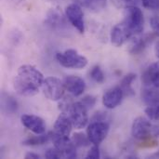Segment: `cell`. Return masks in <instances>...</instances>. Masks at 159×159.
Masks as SVG:
<instances>
[{
    "label": "cell",
    "mask_w": 159,
    "mask_h": 159,
    "mask_svg": "<svg viewBox=\"0 0 159 159\" xmlns=\"http://www.w3.org/2000/svg\"><path fill=\"white\" fill-rule=\"evenodd\" d=\"M43 74L34 65L24 64L19 67L14 78L13 89L20 96H34L42 88Z\"/></svg>",
    "instance_id": "6da1fadb"
},
{
    "label": "cell",
    "mask_w": 159,
    "mask_h": 159,
    "mask_svg": "<svg viewBox=\"0 0 159 159\" xmlns=\"http://www.w3.org/2000/svg\"><path fill=\"white\" fill-rule=\"evenodd\" d=\"M56 59L59 63L65 68L83 69L88 65V59L73 48L66 49L63 52H58Z\"/></svg>",
    "instance_id": "7a4b0ae2"
},
{
    "label": "cell",
    "mask_w": 159,
    "mask_h": 159,
    "mask_svg": "<svg viewBox=\"0 0 159 159\" xmlns=\"http://www.w3.org/2000/svg\"><path fill=\"white\" fill-rule=\"evenodd\" d=\"M123 22L128 26L133 35L140 34L143 30L144 17L142 9L137 6H131L125 8Z\"/></svg>",
    "instance_id": "3957f363"
},
{
    "label": "cell",
    "mask_w": 159,
    "mask_h": 159,
    "mask_svg": "<svg viewBox=\"0 0 159 159\" xmlns=\"http://www.w3.org/2000/svg\"><path fill=\"white\" fill-rule=\"evenodd\" d=\"M41 89L46 98L53 102L61 101L64 96V91L66 90L63 81L54 76L45 78Z\"/></svg>",
    "instance_id": "277c9868"
},
{
    "label": "cell",
    "mask_w": 159,
    "mask_h": 159,
    "mask_svg": "<svg viewBox=\"0 0 159 159\" xmlns=\"http://www.w3.org/2000/svg\"><path fill=\"white\" fill-rule=\"evenodd\" d=\"M52 132L51 141L54 147H56L61 154L62 158H75L76 157V146L74 144L72 139L69 136H63Z\"/></svg>",
    "instance_id": "5b68a950"
},
{
    "label": "cell",
    "mask_w": 159,
    "mask_h": 159,
    "mask_svg": "<svg viewBox=\"0 0 159 159\" xmlns=\"http://www.w3.org/2000/svg\"><path fill=\"white\" fill-rule=\"evenodd\" d=\"M73 123L74 128L77 129H84L89 122L88 109L81 102H74L66 112Z\"/></svg>",
    "instance_id": "8992f818"
},
{
    "label": "cell",
    "mask_w": 159,
    "mask_h": 159,
    "mask_svg": "<svg viewBox=\"0 0 159 159\" xmlns=\"http://www.w3.org/2000/svg\"><path fill=\"white\" fill-rule=\"evenodd\" d=\"M109 129V122H90L87 129V135L92 144L100 145L107 137Z\"/></svg>",
    "instance_id": "52a82bcc"
},
{
    "label": "cell",
    "mask_w": 159,
    "mask_h": 159,
    "mask_svg": "<svg viewBox=\"0 0 159 159\" xmlns=\"http://www.w3.org/2000/svg\"><path fill=\"white\" fill-rule=\"evenodd\" d=\"M153 132V126L150 123V119L145 116H138L132 123L131 135L133 138L139 141L146 140L151 136Z\"/></svg>",
    "instance_id": "ba28073f"
},
{
    "label": "cell",
    "mask_w": 159,
    "mask_h": 159,
    "mask_svg": "<svg viewBox=\"0 0 159 159\" xmlns=\"http://www.w3.org/2000/svg\"><path fill=\"white\" fill-rule=\"evenodd\" d=\"M65 16L69 22L80 33L83 34L85 32V20H84V13L80 5L77 3H73L67 6L65 9Z\"/></svg>",
    "instance_id": "9c48e42d"
},
{
    "label": "cell",
    "mask_w": 159,
    "mask_h": 159,
    "mask_svg": "<svg viewBox=\"0 0 159 159\" xmlns=\"http://www.w3.org/2000/svg\"><path fill=\"white\" fill-rule=\"evenodd\" d=\"M131 36H133L132 33L129 31L128 26L122 21L116 24L111 32V42L115 47L123 46Z\"/></svg>",
    "instance_id": "30bf717a"
},
{
    "label": "cell",
    "mask_w": 159,
    "mask_h": 159,
    "mask_svg": "<svg viewBox=\"0 0 159 159\" xmlns=\"http://www.w3.org/2000/svg\"><path fill=\"white\" fill-rule=\"evenodd\" d=\"M20 121L23 127H25L30 131L34 134H43L46 132V123L45 121L34 115H22L20 116Z\"/></svg>",
    "instance_id": "8fae6325"
},
{
    "label": "cell",
    "mask_w": 159,
    "mask_h": 159,
    "mask_svg": "<svg viewBox=\"0 0 159 159\" xmlns=\"http://www.w3.org/2000/svg\"><path fill=\"white\" fill-rule=\"evenodd\" d=\"M123 97L124 93L121 88L119 86L114 87L106 90L102 95V104L109 110L115 109L121 103Z\"/></svg>",
    "instance_id": "7c38bea8"
},
{
    "label": "cell",
    "mask_w": 159,
    "mask_h": 159,
    "mask_svg": "<svg viewBox=\"0 0 159 159\" xmlns=\"http://www.w3.org/2000/svg\"><path fill=\"white\" fill-rule=\"evenodd\" d=\"M65 89L74 97L81 96L86 89L85 81L76 75H68L63 79Z\"/></svg>",
    "instance_id": "4fadbf2b"
},
{
    "label": "cell",
    "mask_w": 159,
    "mask_h": 159,
    "mask_svg": "<svg viewBox=\"0 0 159 159\" xmlns=\"http://www.w3.org/2000/svg\"><path fill=\"white\" fill-rule=\"evenodd\" d=\"M45 24L53 30H61L65 27L66 21L63 14L58 8H51L48 11Z\"/></svg>",
    "instance_id": "5bb4252c"
},
{
    "label": "cell",
    "mask_w": 159,
    "mask_h": 159,
    "mask_svg": "<svg viewBox=\"0 0 159 159\" xmlns=\"http://www.w3.org/2000/svg\"><path fill=\"white\" fill-rule=\"evenodd\" d=\"M73 127H74L73 123H72L68 114L65 112H61V114L59 115V116L57 117V119L54 123L53 131L60 135L69 136L72 131Z\"/></svg>",
    "instance_id": "9a60e30c"
},
{
    "label": "cell",
    "mask_w": 159,
    "mask_h": 159,
    "mask_svg": "<svg viewBox=\"0 0 159 159\" xmlns=\"http://www.w3.org/2000/svg\"><path fill=\"white\" fill-rule=\"evenodd\" d=\"M157 36L155 33H151V34H147L141 37H136L133 39V41L131 42L129 48V52L132 55H139L142 52L144 51V49L147 48L148 44L152 42V40Z\"/></svg>",
    "instance_id": "2e32d148"
},
{
    "label": "cell",
    "mask_w": 159,
    "mask_h": 159,
    "mask_svg": "<svg viewBox=\"0 0 159 159\" xmlns=\"http://www.w3.org/2000/svg\"><path fill=\"white\" fill-rule=\"evenodd\" d=\"M142 81L144 86H153L159 89V61L152 63L144 71Z\"/></svg>",
    "instance_id": "e0dca14e"
},
{
    "label": "cell",
    "mask_w": 159,
    "mask_h": 159,
    "mask_svg": "<svg viewBox=\"0 0 159 159\" xmlns=\"http://www.w3.org/2000/svg\"><path fill=\"white\" fill-rule=\"evenodd\" d=\"M142 100L145 104L157 105L159 104V89L153 86H144L142 89Z\"/></svg>",
    "instance_id": "ac0fdd59"
},
{
    "label": "cell",
    "mask_w": 159,
    "mask_h": 159,
    "mask_svg": "<svg viewBox=\"0 0 159 159\" xmlns=\"http://www.w3.org/2000/svg\"><path fill=\"white\" fill-rule=\"evenodd\" d=\"M135 79H136V75L133 74V73L128 74L127 75H125L122 78L119 87L123 90L124 96L131 97V96H134L135 95V91H134V89L132 88V83H133V81Z\"/></svg>",
    "instance_id": "d6986e66"
},
{
    "label": "cell",
    "mask_w": 159,
    "mask_h": 159,
    "mask_svg": "<svg viewBox=\"0 0 159 159\" xmlns=\"http://www.w3.org/2000/svg\"><path fill=\"white\" fill-rule=\"evenodd\" d=\"M51 137H52V132H48L47 134L43 133V134H37V136H34L31 138H28L27 140L22 142L23 145L26 146H37V145H43L45 143H47L48 142L51 141Z\"/></svg>",
    "instance_id": "ffe728a7"
},
{
    "label": "cell",
    "mask_w": 159,
    "mask_h": 159,
    "mask_svg": "<svg viewBox=\"0 0 159 159\" xmlns=\"http://www.w3.org/2000/svg\"><path fill=\"white\" fill-rule=\"evenodd\" d=\"M75 1L78 5L83 6L84 7L94 12H98L102 10L106 5V0H75Z\"/></svg>",
    "instance_id": "44dd1931"
},
{
    "label": "cell",
    "mask_w": 159,
    "mask_h": 159,
    "mask_svg": "<svg viewBox=\"0 0 159 159\" xmlns=\"http://www.w3.org/2000/svg\"><path fill=\"white\" fill-rule=\"evenodd\" d=\"M72 141H73L74 144L76 146V148H78V147H87L91 143L89 137H88V135H85L82 132L75 133L73 135V137H72Z\"/></svg>",
    "instance_id": "7402d4cb"
},
{
    "label": "cell",
    "mask_w": 159,
    "mask_h": 159,
    "mask_svg": "<svg viewBox=\"0 0 159 159\" xmlns=\"http://www.w3.org/2000/svg\"><path fill=\"white\" fill-rule=\"evenodd\" d=\"M90 77L96 82V83H99V84H102L104 82V79H105V76H104V74L102 70V68L99 66V65H95L92 67L90 73Z\"/></svg>",
    "instance_id": "603a6c76"
},
{
    "label": "cell",
    "mask_w": 159,
    "mask_h": 159,
    "mask_svg": "<svg viewBox=\"0 0 159 159\" xmlns=\"http://www.w3.org/2000/svg\"><path fill=\"white\" fill-rule=\"evenodd\" d=\"M144 113L150 120L157 121V120H159V104H157V105H148L145 108Z\"/></svg>",
    "instance_id": "cb8c5ba5"
},
{
    "label": "cell",
    "mask_w": 159,
    "mask_h": 159,
    "mask_svg": "<svg viewBox=\"0 0 159 159\" xmlns=\"http://www.w3.org/2000/svg\"><path fill=\"white\" fill-rule=\"evenodd\" d=\"M117 8H127L131 6H137L139 0H111Z\"/></svg>",
    "instance_id": "d4e9b609"
},
{
    "label": "cell",
    "mask_w": 159,
    "mask_h": 159,
    "mask_svg": "<svg viewBox=\"0 0 159 159\" xmlns=\"http://www.w3.org/2000/svg\"><path fill=\"white\" fill-rule=\"evenodd\" d=\"M4 107L7 109V112L9 113H14L15 111H17L18 108V103L17 102L10 96H7V98H5L4 101Z\"/></svg>",
    "instance_id": "484cf974"
},
{
    "label": "cell",
    "mask_w": 159,
    "mask_h": 159,
    "mask_svg": "<svg viewBox=\"0 0 159 159\" xmlns=\"http://www.w3.org/2000/svg\"><path fill=\"white\" fill-rule=\"evenodd\" d=\"M95 121H98V122H109L110 121V116L106 112H102V111L96 112L92 116V117L90 119V122H95Z\"/></svg>",
    "instance_id": "4316f807"
},
{
    "label": "cell",
    "mask_w": 159,
    "mask_h": 159,
    "mask_svg": "<svg viewBox=\"0 0 159 159\" xmlns=\"http://www.w3.org/2000/svg\"><path fill=\"white\" fill-rule=\"evenodd\" d=\"M45 157L48 159H58L61 158L62 156H61V152L56 147H53V148H49L46 151Z\"/></svg>",
    "instance_id": "83f0119b"
},
{
    "label": "cell",
    "mask_w": 159,
    "mask_h": 159,
    "mask_svg": "<svg viewBox=\"0 0 159 159\" xmlns=\"http://www.w3.org/2000/svg\"><path fill=\"white\" fill-rule=\"evenodd\" d=\"M143 7L150 10H159V0H142Z\"/></svg>",
    "instance_id": "f1b7e54d"
},
{
    "label": "cell",
    "mask_w": 159,
    "mask_h": 159,
    "mask_svg": "<svg viewBox=\"0 0 159 159\" xmlns=\"http://www.w3.org/2000/svg\"><path fill=\"white\" fill-rule=\"evenodd\" d=\"M80 102L89 110V109H91L95 105V103H96V98L94 96H91V95H87L84 98H82V100Z\"/></svg>",
    "instance_id": "f546056e"
},
{
    "label": "cell",
    "mask_w": 159,
    "mask_h": 159,
    "mask_svg": "<svg viewBox=\"0 0 159 159\" xmlns=\"http://www.w3.org/2000/svg\"><path fill=\"white\" fill-rule=\"evenodd\" d=\"M101 157V154H100V148L99 145H95L93 144V146L89 149V151L88 152L86 158H92V159H98Z\"/></svg>",
    "instance_id": "4dcf8cb0"
},
{
    "label": "cell",
    "mask_w": 159,
    "mask_h": 159,
    "mask_svg": "<svg viewBox=\"0 0 159 159\" xmlns=\"http://www.w3.org/2000/svg\"><path fill=\"white\" fill-rule=\"evenodd\" d=\"M150 24L154 33L159 36V16H153L150 19Z\"/></svg>",
    "instance_id": "1f68e13d"
},
{
    "label": "cell",
    "mask_w": 159,
    "mask_h": 159,
    "mask_svg": "<svg viewBox=\"0 0 159 159\" xmlns=\"http://www.w3.org/2000/svg\"><path fill=\"white\" fill-rule=\"evenodd\" d=\"M25 158H33V159H38L40 158V156H38L37 154H34V153H27L25 155Z\"/></svg>",
    "instance_id": "d6a6232c"
},
{
    "label": "cell",
    "mask_w": 159,
    "mask_h": 159,
    "mask_svg": "<svg viewBox=\"0 0 159 159\" xmlns=\"http://www.w3.org/2000/svg\"><path fill=\"white\" fill-rule=\"evenodd\" d=\"M155 51H156V55L157 57L159 59V41L156 44V47H155Z\"/></svg>",
    "instance_id": "836d02e7"
},
{
    "label": "cell",
    "mask_w": 159,
    "mask_h": 159,
    "mask_svg": "<svg viewBox=\"0 0 159 159\" xmlns=\"http://www.w3.org/2000/svg\"><path fill=\"white\" fill-rule=\"evenodd\" d=\"M154 157H159V151L158 152H157L156 154H154V156H153Z\"/></svg>",
    "instance_id": "e575fe53"
}]
</instances>
